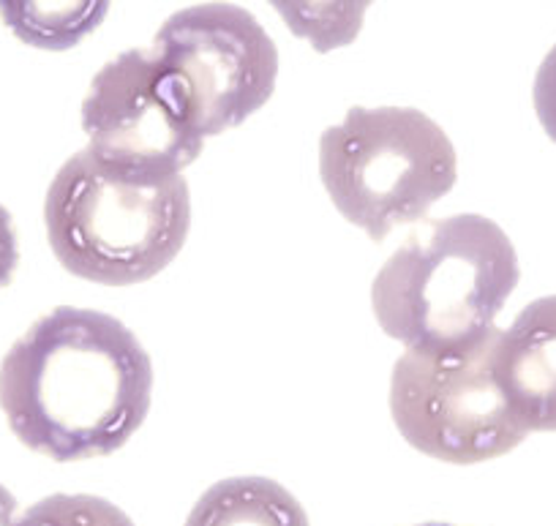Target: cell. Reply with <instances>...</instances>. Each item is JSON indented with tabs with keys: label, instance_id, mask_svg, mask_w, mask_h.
I'll list each match as a JSON object with an SVG mask.
<instances>
[{
	"label": "cell",
	"instance_id": "14",
	"mask_svg": "<svg viewBox=\"0 0 556 526\" xmlns=\"http://www.w3.org/2000/svg\"><path fill=\"white\" fill-rule=\"evenodd\" d=\"M20 267V238L14 218L7 208L0 205V289L14 281Z\"/></svg>",
	"mask_w": 556,
	"mask_h": 526
},
{
	"label": "cell",
	"instance_id": "11",
	"mask_svg": "<svg viewBox=\"0 0 556 526\" xmlns=\"http://www.w3.org/2000/svg\"><path fill=\"white\" fill-rule=\"evenodd\" d=\"M298 39L317 52L350 47L361 36L374 0H267Z\"/></svg>",
	"mask_w": 556,
	"mask_h": 526
},
{
	"label": "cell",
	"instance_id": "1",
	"mask_svg": "<svg viewBox=\"0 0 556 526\" xmlns=\"http://www.w3.org/2000/svg\"><path fill=\"white\" fill-rule=\"evenodd\" d=\"M153 363L117 316L61 305L0 361V410L14 437L61 464L104 459L146 423Z\"/></svg>",
	"mask_w": 556,
	"mask_h": 526
},
{
	"label": "cell",
	"instance_id": "12",
	"mask_svg": "<svg viewBox=\"0 0 556 526\" xmlns=\"http://www.w3.org/2000/svg\"><path fill=\"white\" fill-rule=\"evenodd\" d=\"M14 526H134V521L96 493H52L30 504Z\"/></svg>",
	"mask_w": 556,
	"mask_h": 526
},
{
	"label": "cell",
	"instance_id": "5",
	"mask_svg": "<svg viewBox=\"0 0 556 526\" xmlns=\"http://www.w3.org/2000/svg\"><path fill=\"white\" fill-rule=\"evenodd\" d=\"M500 327L462 347L406 349L390 377V415L401 437L437 461L480 464L527 439L494 374Z\"/></svg>",
	"mask_w": 556,
	"mask_h": 526
},
{
	"label": "cell",
	"instance_id": "13",
	"mask_svg": "<svg viewBox=\"0 0 556 526\" xmlns=\"http://www.w3.org/2000/svg\"><path fill=\"white\" fill-rule=\"evenodd\" d=\"M532 101L540 126L548 134L551 142L556 145V45L551 47L548 55L540 63L538 74H534Z\"/></svg>",
	"mask_w": 556,
	"mask_h": 526
},
{
	"label": "cell",
	"instance_id": "2",
	"mask_svg": "<svg viewBox=\"0 0 556 526\" xmlns=\"http://www.w3.org/2000/svg\"><path fill=\"white\" fill-rule=\"evenodd\" d=\"M45 227L52 254L72 276L134 287L159 276L184 249L189 184L184 175L151 178L117 170L83 148L47 189Z\"/></svg>",
	"mask_w": 556,
	"mask_h": 526
},
{
	"label": "cell",
	"instance_id": "6",
	"mask_svg": "<svg viewBox=\"0 0 556 526\" xmlns=\"http://www.w3.org/2000/svg\"><path fill=\"white\" fill-rule=\"evenodd\" d=\"M83 132L101 161L151 178L180 175L205 148L184 85L151 47L121 52L96 74Z\"/></svg>",
	"mask_w": 556,
	"mask_h": 526
},
{
	"label": "cell",
	"instance_id": "4",
	"mask_svg": "<svg viewBox=\"0 0 556 526\" xmlns=\"http://www.w3.org/2000/svg\"><path fill=\"white\" fill-rule=\"evenodd\" d=\"M319 178L336 211L371 240L415 224L456 186L451 137L412 107H352L319 137Z\"/></svg>",
	"mask_w": 556,
	"mask_h": 526
},
{
	"label": "cell",
	"instance_id": "9",
	"mask_svg": "<svg viewBox=\"0 0 556 526\" xmlns=\"http://www.w3.org/2000/svg\"><path fill=\"white\" fill-rule=\"evenodd\" d=\"M186 526H308V515L270 477H227L197 499Z\"/></svg>",
	"mask_w": 556,
	"mask_h": 526
},
{
	"label": "cell",
	"instance_id": "8",
	"mask_svg": "<svg viewBox=\"0 0 556 526\" xmlns=\"http://www.w3.org/2000/svg\"><path fill=\"white\" fill-rule=\"evenodd\" d=\"M494 374L516 421L532 431H556V295L538 298L500 330Z\"/></svg>",
	"mask_w": 556,
	"mask_h": 526
},
{
	"label": "cell",
	"instance_id": "7",
	"mask_svg": "<svg viewBox=\"0 0 556 526\" xmlns=\"http://www.w3.org/2000/svg\"><path fill=\"white\" fill-rule=\"evenodd\" d=\"M151 50L184 85L205 139L240 126L276 90V41L235 3L180 9L164 20Z\"/></svg>",
	"mask_w": 556,
	"mask_h": 526
},
{
	"label": "cell",
	"instance_id": "15",
	"mask_svg": "<svg viewBox=\"0 0 556 526\" xmlns=\"http://www.w3.org/2000/svg\"><path fill=\"white\" fill-rule=\"evenodd\" d=\"M17 521V499L0 483V526H14Z\"/></svg>",
	"mask_w": 556,
	"mask_h": 526
},
{
	"label": "cell",
	"instance_id": "3",
	"mask_svg": "<svg viewBox=\"0 0 556 526\" xmlns=\"http://www.w3.org/2000/svg\"><path fill=\"white\" fill-rule=\"evenodd\" d=\"M518 278V254L500 224L475 213L437 218L377 273L374 316L406 349L462 347L494 327Z\"/></svg>",
	"mask_w": 556,
	"mask_h": 526
},
{
	"label": "cell",
	"instance_id": "16",
	"mask_svg": "<svg viewBox=\"0 0 556 526\" xmlns=\"http://www.w3.org/2000/svg\"><path fill=\"white\" fill-rule=\"evenodd\" d=\"M417 526H453V524H442V521H434V524H417Z\"/></svg>",
	"mask_w": 556,
	"mask_h": 526
},
{
	"label": "cell",
	"instance_id": "10",
	"mask_svg": "<svg viewBox=\"0 0 556 526\" xmlns=\"http://www.w3.org/2000/svg\"><path fill=\"white\" fill-rule=\"evenodd\" d=\"M112 0H0V20L23 45L63 52L88 39L110 14Z\"/></svg>",
	"mask_w": 556,
	"mask_h": 526
}]
</instances>
